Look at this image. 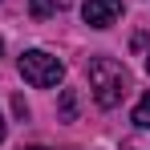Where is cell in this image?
<instances>
[{
	"label": "cell",
	"mask_w": 150,
	"mask_h": 150,
	"mask_svg": "<svg viewBox=\"0 0 150 150\" xmlns=\"http://www.w3.org/2000/svg\"><path fill=\"white\" fill-rule=\"evenodd\" d=\"M28 12H33V21H49L57 12V0H28Z\"/></svg>",
	"instance_id": "obj_4"
},
{
	"label": "cell",
	"mask_w": 150,
	"mask_h": 150,
	"mask_svg": "<svg viewBox=\"0 0 150 150\" xmlns=\"http://www.w3.org/2000/svg\"><path fill=\"white\" fill-rule=\"evenodd\" d=\"M61 114H65V118H73V114H77V98H73V89H65V93H61Z\"/></svg>",
	"instance_id": "obj_6"
},
{
	"label": "cell",
	"mask_w": 150,
	"mask_h": 150,
	"mask_svg": "<svg viewBox=\"0 0 150 150\" xmlns=\"http://www.w3.org/2000/svg\"><path fill=\"white\" fill-rule=\"evenodd\" d=\"M146 73H150V57H146Z\"/></svg>",
	"instance_id": "obj_10"
},
{
	"label": "cell",
	"mask_w": 150,
	"mask_h": 150,
	"mask_svg": "<svg viewBox=\"0 0 150 150\" xmlns=\"http://www.w3.org/2000/svg\"><path fill=\"white\" fill-rule=\"evenodd\" d=\"M21 77L28 85H37V89H53L65 77V65L45 49H28V53H21Z\"/></svg>",
	"instance_id": "obj_2"
},
{
	"label": "cell",
	"mask_w": 150,
	"mask_h": 150,
	"mask_svg": "<svg viewBox=\"0 0 150 150\" xmlns=\"http://www.w3.org/2000/svg\"><path fill=\"white\" fill-rule=\"evenodd\" d=\"M25 150H45V146H25Z\"/></svg>",
	"instance_id": "obj_9"
},
{
	"label": "cell",
	"mask_w": 150,
	"mask_h": 150,
	"mask_svg": "<svg viewBox=\"0 0 150 150\" xmlns=\"http://www.w3.org/2000/svg\"><path fill=\"white\" fill-rule=\"evenodd\" d=\"M126 85H130V77H126L122 61H114V57H93L89 61V89H93V101L101 110H114L126 98Z\"/></svg>",
	"instance_id": "obj_1"
},
{
	"label": "cell",
	"mask_w": 150,
	"mask_h": 150,
	"mask_svg": "<svg viewBox=\"0 0 150 150\" xmlns=\"http://www.w3.org/2000/svg\"><path fill=\"white\" fill-rule=\"evenodd\" d=\"M0 49H4V45H0Z\"/></svg>",
	"instance_id": "obj_11"
},
{
	"label": "cell",
	"mask_w": 150,
	"mask_h": 150,
	"mask_svg": "<svg viewBox=\"0 0 150 150\" xmlns=\"http://www.w3.org/2000/svg\"><path fill=\"white\" fill-rule=\"evenodd\" d=\"M81 16L89 28H110L122 16V0H81Z\"/></svg>",
	"instance_id": "obj_3"
},
{
	"label": "cell",
	"mask_w": 150,
	"mask_h": 150,
	"mask_svg": "<svg viewBox=\"0 0 150 150\" xmlns=\"http://www.w3.org/2000/svg\"><path fill=\"white\" fill-rule=\"evenodd\" d=\"M134 126H142V130H150V89H146V98L134 105Z\"/></svg>",
	"instance_id": "obj_5"
},
{
	"label": "cell",
	"mask_w": 150,
	"mask_h": 150,
	"mask_svg": "<svg viewBox=\"0 0 150 150\" xmlns=\"http://www.w3.org/2000/svg\"><path fill=\"white\" fill-rule=\"evenodd\" d=\"M12 110H16V118H28V105H25V98H12Z\"/></svg>",
	"instance_id": "obj_7"
},
{
	"label": "cell",
	"mask_w": 150,
	"mask_h": 150,
	"mask_svg": "<svg viewBox=\"0 0 150 150\" xmlns=\"http://www.w3.org/2000/svg\"><path fill=\"white\" fill-rule=\"evenodd\" d=\"M0 142H4V118H0Z\"/></svg>",
	"instance_id": "obj_8"
}]
</instances>
